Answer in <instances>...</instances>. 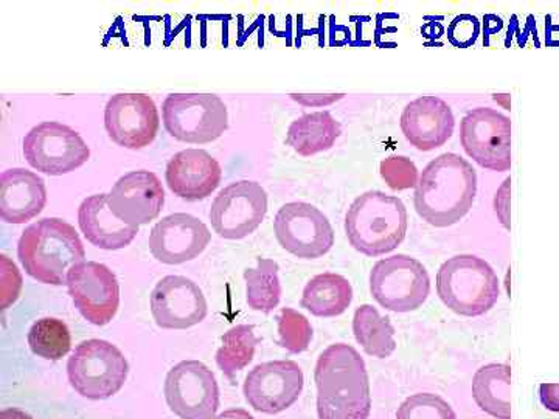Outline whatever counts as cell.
Returning a JSON list of instances; mask_svg holds the SVG:
<instances>
[{
    "label": "cell",
    "instance_id": "1",
    "mask_svg": "<svg viewBox=\"0 0 559 419\" xmlns=\"http://www.w3.org/2000/svg\"><path fill=\"white\" fill-rule=\"evenodd\" d=\"M314 382L319 419H369V371L358 349L330 345L316 363Z\"/></svg>",
    "mask_w": 559,
    "mask_h": 419
},
{
    "label": "cell",
    "instance_id": "2",
    "mask_svg": "<svg viewBox=\"0 0 559 419\" xmlns=\"http://www.w3.org/2000/svg\"><path fill=\"white\" fill-rule=\"evenodd\" d=\"M477 193V175L468 160L455 153L441 154L419 176L415 210L433 227H451L468 215Z\"/></svg>",
    "mask_w": 559,
    "mask_h": 419
},
{
    "label": "cell",
    "instance_id": "3",
    "mask_svg": "<svg viewBox=\"0 0 559 419\" xmlns=\"http://www.w3.org/2000/svg\"><path fill=\"white\" fill-rule=\"evenodd\" d=\"M17 259L36 282L64 286L69 272L86 261V250L75 227L60 218H46L22 231Z\"/></svg>",
    "mask_w": 559,
    "mask_h": 419
},
{
    "label": "cell",
    "instance_id": "4",
    "mask_svg": "<svg viewBox=\"0 0 559 419\" xmlns=\"http://www.w3.org/2000/svg\"><path fill=\"white\" fill-rule=\"evenodd\" d=\"M345 234L353 249L377 259L399 249L407 234V210L395 196L371 190L349 205Z\"/></svg>",
    "mask_w": 559,
    "mask_h": 419
},
{
    "label": "cell",
    "instance_id": "5",
    "mask_svg": "<svg viewBox=\"0 0 559 419\" xmlns=\"http://www.w3.org/2000/svg\"><path fill=\"white\" fill-rule=\"evenodd\" d=\"M437 294L444 307L463 318H479L498 303V274L476 255H455L437 272Z\"/></svg>",
    "mask_w": 559,
    "mask_h": 419
},
{
    "label": "cell",
    "instance_id": "6",
    "mask_svg": "<svg viewBox=\"0 0 559 419\" xmlns=\"http://www.w3.org/2000/svg\"><path fill=\"white\" fill-rule=\"evenodd\" d=\"M130 363L116 345L108 340L81 342L68 360V378L72 388L83 398L105 400L123 388Z\"/></svg>",
    "mask_w": 559,
    "mask_h": 419
},
{
    "label": "cell",
    "instance_id": "7",
    "mask_svg": "<svg viewBox=\"0 0 559 419\" xmlns=\"http://www.w3.org/2000/svg\"><path fill=\"white\" fill-rule=\"evenodd\" d=\"M162 119L173 139L191 145L215 142L229 130V112L215 94L168 95Z\"/></svg>",
    "mask_w": 559,
    "mask_h": 419
},
{
    "label": "cell",
    "instance_id": "8",
    "mask_svg": "<svg viewBox=\"0 0 559 419\" xmlns=\"http://www.w3.org/2000/svg\"><path fill=\"white\" fill-rule=\"evenodd\" d=\"M371 297L392 312L417 311L430 294V277L421 261L409 255H392L374 264L370 272Z\"/></svg>",
    "mask_w": 559,
    "mask_h": 419
},
{
    "label": "cell",
    "instance_id": "9",
    "mask_svg": "<svg viewBox=\"0 0 559 419\" xmlns=\"http://www.w3.org/2000/svg\"><path fill=\"white\" fill-rule=\"evenodd\" d=\"M22 149L32 168L49 176L79 170L91 157L90 146L79 132L60 121H43L32 128Z\"/></svg>",
    "mask_w": 559,
    "mask_h": 419
},
{
    "label": "cell",
    "instance_id": "10",
    "mask_svg": "<svg viewBox=\"0 0 559 419\" xmlns=\"http://www.w3.org/2000/svg\"><path fill=\"white\" fill-rule=\"evenodd\" d=\"M165 400L180 419H215L219 385L215 373L201 360H182L165 378Z\"/></svg>",
    "mask_w": 559,
    "mask_h": 419
},
{
    "label": "cell",
    "instance_id": "11",
    "mask_svg": "<svg viewBox=\"0 0 559 419\" xmlns=\"http://www.w3.org/2000/svg\"><path fill=\"white\" fill-rule=\"evenodd\" d=\"M277 241L286 252L301 260H318L334 246V230L329 218L308 202H289L274 219Z\"/></svg>",
    "mask_w": 559,
    "mask_h": 419
},
{
    "label": "cell",
    "instance_id": "12",
    "mask_svg": "<svg viewBox=\"0 0 559 419\" xmlns=\"http://www.w3.org/2000/svg\"><path fill=\"white\" fill-rule=\"evenodd\" d=\"M460 142L471 159L485 170H510L511 121L498 110H469L460 123Z\"/></svg>",
    "mask_w": 559,
    "mask_h": 419
},
{
    "label": "cell",
    "instance_id": "13",
    "mask_svg": "<svg viewBox=\"0 0 559 419\" xmlns=\"http://www.w3.org/2000/svg\"><path fill=\"white\" fill-rule=\"evenodd\" d=\"M267 213V194L259 182L238 180L219 191L210 208L213 230L238 241L259 229Z\"/></svg>",
    "mask_w": 559,
    "mask_h": 419
},
{
    "label": "cell",
    "instance_id": "14",
    "mask_svg": "<svg viewBox=\"0 0 559 419\" xmlns=\"http://www.w3.org/2000/svg\"><path fill=\"white\" fill-rule=\"evenodd\" d=\"M305 376L294 360H271L253 367L246 376L242 393L253 410L278 415L299 400Z\"/></svg>",
    "mask_w": 559,
    "mask_h": 419
},
{
    "label": "cell",
    "instance_id": "15",
    "mask_svg": "<svg viewBox=\"0 0 559 419\" xmlns=\"http://www.w3.org/2000/svg\"><path fill=\"white\" fill-rule=\"evenodd\" d=\"M70 299L87 322L105 326L112 322L120 307V285L105 264L83 261L68 275Z\"/></svg>",
    "mask_w": 559,
    "mask_h": 419
},
{
    "label": "cell",
    "instance_id": "16",
    "mask_svg": "<svg viewBox=\"0 0 559 419\" xmlns=\"http://www.w3.org/2000/svg\"><path fill=\"white\" fill-rule=\"evenodd\" d=\"M105 128L121 148H146L159 132V109L146 94L114 95L105 108Z\"/></svg>",
    "mask_w": 559,
    "mask_h": 419
},
{
    "label": "cell",
    "instance_id": "17",
    "mask_svg": "<svg viewBox=\"0 0 559 419\" xmlns=\"http://www.w3.org/2000/svg\"><path fill=\"white\" fill-rule=\"evenodd\" d=\"M151 314L162 330H189L207 318L204 292L193 279L168 275L150 297Z\"/></svg>",
    "mask_w": 559,
    "mask_h": 419
},
{
    "label": "cell",
    "instance_id": "18",
    "mask_svg": "<svg viewBox=\"0 0 559 419\" xmlns=\"http://www.w3.org/2000/svg\"><path fill=\"white\" fill-rule=\"evenodd\" d=\"M212 241L209 227L189 213H175L159 220L150 234L154 259L168 266H178L198 259Z\"/></svg>",
    "mask_w": 559,
    "mask_h": 419
},
{
    "label": "cell",
    "instance_id": "19",
    "mask_svg": "<svg viewBox=\"0 0 559 419\" xmlns=\"http://www.w3.org/2000/svg\"><path fill=\"white\" fill-rule=\"evenodd\" d=\"M108 200L117 218L130 226L140 227L160 215L165 204V191L160 179L154 172L131 171L114 183Z\"/></svg>",
    "mask_w": 559,
    "mask_h": 419
},
{
    "label": "cell",
    "instance_id": "20",
    "mask_svg": "<svg viewBox=\"0 0 559 419\" xmlns=\"http://www.w3.org/2000/svg\"><path fill=\"white\" fill-rule=\"evenodd\" d=\"M165 179L175 196L197 202L212 196L213 191L218 189L223 170L218 160L207 151L190 148L171 157Z\"/></svg>",
    "mask_w": 559,
    "mask_h": 419
},
{
    "label": "cell",
    "instance_id": "21",
    "mask_svg": "<svg viewBox=\"0 0 559 419\" xmlns=\"http://www.w3.org/2000/svg\"><path fill=\"white\" fill-rule=\"evenodd\" d=\"M454 113L439 97H419L401 113V131L419 151L441 148L454 134Z\"/></svg>",
    "mask_w": 559,
    "mask_h": 419
},
{
    "label": "cell",
    "instance_id": "22",
    "mask_svg": "<svg viewBox=\"0 0 559 419\" xmlns=\"http://www.w3.org/2000/svg\"><path fill=\"white\" fill-rule=\"evenodd\" d=\"M46 204V182L36 172L11 168L0 175V218L7 224L28 223Z\"/></svg>",
    "mask_w": 559,
    "mask_h": 419
},
{
    "label": "cell",
    "instance_id": "23",
    "mask_svg": "<svg viewBox=\"0 0 559 419\" xmlns=\"http://www.w3.org/2000/svg\"><path fill=\"white\" fill-rule=\"evenodd\" d=\"M81 234L95 248L120 250L128 248L138 237L139 227L130 226L114 215L108 194H94L81 202L79 208Z\"/></svg>",
    "mask_w": 559,
    "mask_h": 419
},
{
    "label": "cell",
    "instance_id": "24",
    "mask_svg": "<svg viewBox=\"0 0 559 419\" xmlns=\"http://www.w3.org/2000/svg\"><path fill=\"white\" fill-rule=\"evenodd\" d=\"M352 301V283L344 275L325 272L305 286L300 307L316 318L331 319L344 314Z\"/></svg>",
    "mask_w": 559,
    "mask_h": 419
},
{
    "label": "cell",
    "instance_id": "25",
    "mask_svg": "<svg viewBox=\"0 0 559 419\" xmlns=\"http://www.w3.org/2000/svg\"><path fill=\"white\" fill-rule=\"evenodd\" d=\"M341 134L340 121L329 110H319L294 120L286 143L300 156L311 157L333 148Z\"/></svg>",
    "mask_w": 559,
    "mask_h": 419
},
{
    "label": "cell",
    "instance_id": "26",
    "mask_svg": "<svg viewBox=\"0 0 559 419\" xmlns=\"http://www.w3.org/2000/svg\"><path fill=\"white\" fill-rule=\"evenodd\" d=\"M473 398L485 414L511 419V369L507 363H488L476 371Z\"/></svg>",
    "mask_w": 559,
    "mask_h": 419
},
{
    "label": "cell",
    "instance_id": "27",
    "mask_svg": "<svg viewBox=\"0 0 559 419\" xmlns=\"http://www.w3.org/2000/svg\"><path fill=\"white\" fill-rule=\"evenodd\" d=\"M353 334L371 358L385 359L395 352V328L389 318H382L380 311L371 304H362L353 318Z\"/></svg>",
    "mask_w": 559,
    "mask_h": 419
},
{
    "label": "cell",
    "instance_id": "28",
    "mask_svg": "<svg viewBox=\"0 0 559 419\" xmlns=\"http://www.w3.org/2000/svg\"><path fill=\"white\" fill-rule=\"evenodd\" d=\"M246 300L250 310L271 314L282 300V283L277 261L257 260V267L245 271Z\"/></svg>",
    "mask_w": 559,
    "mask_h": 419
},
{
    "label": "cell",
    "instance_id": "29",
    "mask_svg": "<svg viewBox=\"0 0 559 419\" xmlns=\"http://www.w3.org/2000/svg\"><path fill=\"white\" fill-rule=\"evenodd\" d=\"M261 339L255 336V326L237 325L224 333L221 347L216 351V366L224 376L234 380L255 358L257 345Z\"/></svg>",
    "mask_w": 559,
    "mask_h": 419
},
{
    "label": "cell",
    "instance_id": "30",
    "mask_svg": "<svg viewBox=\"0 0 559 419\" xmlns=\"http://www.w3.org/2000/svg\"><path fill=\"white\" fill-rule=\"evenodd\" d=\"M28 347L33 355L46 360H61L72 348V336L62 320L46 318L33 323L28 331Z\"/></svg>",
    "mask_w": 559,
    "mask_h": 419
},
{
    "label": "cell",
    "instance_id": "31",
    "mask_svg": "<svg viewBox=\"0 0 559 419\" xmlns=\"http://www.w3.org/2000/svg\"><path fill=\"white\" fill-rule=\"evenodd\" d=\"M280 347L290 355H300L310 348L312 326L310 320L293 308H282L277 315Z\"/></svg>",
    "mask_w": 559,
    "mask_h": 419
},
{
    "label": "cell",
    "instance_id": "32",
    "mask_svg": "<svg viewBox=\"0 0 559 419\" xmlns=\"http://www.w3.org/2000/svg\"><path fill=\"white\" fill-rule=\"evenodd\" d=\"M396 419H457L448 400L436 393H417L401 404Z\"/></svg>",
    "mask_w": 559,
    "mask_h": 419
},
{
    "label": "cell",
    "instance_id": "33",
    "mask_svg": "<svg viewBox=\"0 0 559 419\" xmlns=\"http://www.w3.org/2000/svg\"><path fill=\"white\" fill-rule=\"evenodd\" d=\"M381 178L395 191L417 189L419 176L417 165L403 156L388 157L381 161Z\"/></svg>",
    "mask_w": 559,
    "mask_h": 419
},
{
    "label": "cell",
    "instance_id": "34",
    "mask_svg": "<svg viewBox=\"0 0 559 419\" xmlns=\"http://www.w3.org/2000/svg\"><path fill=\"white\" fill-rule=\"evenodd\" d=\"M22 289V275L16 264L11 263L9 256H0V304L2 310H9L11 304L20 299Z\"/></svg>",
    "mask_w": 559,
    "mask_h": 419
},
{
    "label": "cell",
    "instance_id": "35",
    "mask_svg": "<svg viewBox=\"0 0 559 419\" xmlns=\"http://www.w3.org/2000/svg\"><path fill=\"white\" fill-rule=\"evenodd\" d=\"M480 24L479 21L469 14H463V16L455 17L450 25L448 31V38L454 46L469 47L471 44L476 43L477 36H479Z\"/></svg>",
    "mask_w": 559,
    "mask_h": 419
},
{
    "label": "cell",
    "instance_id": "36",
    "mask_svg": "<svg viewBox=\"0 0 559 419\" xmlns=\"http://www.w3.org/2000/svg\"><path fill=\"white\" fill-rule=\"evenodd\" d=\"M510 190L511 179L503 180L495 196V212L506 229H510Z\"/></svg>",
    "mask_w": 559,
    "mask_h": 419
},
{
    "label": "cell",
    "instance_id": "37",
    "mask_svg": "<svg viewBox=\"0 0 559 419\" xmlns=\"http://www.w3.org/2000/svg\"><path fill=\"white\" fill-rule=\"evenodd\" d=\"M293 100L300 103L304 106H311V108H320V106L331 105V103L341 100L344 98V94H331V95H304V94H293L290 95Z\"/></svg>",
    "mask_w": 559,
    "mask_h": 419
},
{
    "label": "cell",
    "instance_id": "38",
    "mask_svg": "<svg viewBox=\"0 0 559 419\" xmlns=\"http://www.w3.org/2000/svg\"><path fill=\"white\" fill-rule=\"evenodd\" d=\"M539 399L547 410L559 414V384H543L539 387Z\"/></svg>",
    "mask_w": 559,
    "mask_h": 419
},
{
    "label": "cell",
    "instance_id": "39",
    "mask_svg": "<svg viewBox=\"0 0 559 419\" xmlns=\"http://www.w3.org/2000/svg\"><path fill=\"white\" fill-rule=\"evenodd\" d=\"M215 419H255L248 410L245 409H229L223 414L216 415Z\"/></svg>",
    "mask_w": 559,
    "mask_h": 419
},
{
    "label": "cell",
    "instance_id": "40",
    "mask_svg": "<svg viewBox=\"0 0 559 419\" xmlns=\"http://www.w3.org/2000/svg\"><path fill=\"white\" fill-rule=\"evenodd\" d=\"M0 419H33L31 415L25 414V411L17 409H7L0 411Z\"/></svg>",
    "mask_w": 559,
    "mask_h": 419
}]
</instances>
